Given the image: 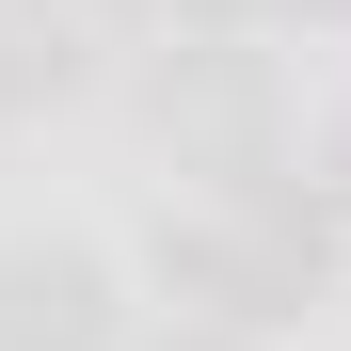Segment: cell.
I'll list each match as a JSON object with an SVG mask.
<instances>
[{
	"mask_svg": "<svg viewBox=\"0 0 351 351\" xmlns=\"http://www.w3.org/2000/svg\"><path fill=\"white\" fill-rule=\"evenodd\" d=\"M0 351H112L96 256H0Z\"/></svg>",
	"mask_w": 351,
	"mask_h": 351,
	"instance_id": "6da1fadb",
	"label": "cell"
},
{
	"mask_svg": "<svg viewBox=\"0 0 351 351\" xmlns=\"http://www.w3.org/2000/svg\"><path fill=\"white\" fill-rule=\"evenodd\" d=\"M160 351H256V335H223V319H192V335H160Z\"/></svg>",
	"mask_w": 351,
	"mask_h": 351,
	"instance_id": "7a4b0ae2",
	"label": "cell"
},
{
	"mask_svg": "<svg viewBox=\"0 0 351 351\" xmlns=\"http://www.w3.org/2000/svg\"><path fill=\"white\" fill-rule=\"evenodd\" d=\"M0 96H16V32H0Z\"/></svg>",
	"mask_w": 351,
	"mask_h": 351,
	"instance_id": "3957f363",
	"label": "cell"
},
{
	"mask_svg": "<svg viewBox=\"0 0 351 351\" xmlns=\"http://www.w3.org/2000/svg\"><path fill=\"white\" fill-rule=\"evenodd\" d=\"M335 160H351V144H335Z\"/></svg>",
	"mask_w": 351,
	"mask_h": 351,
	"instance_id": "277c9868",
	"label": "cell"
}]
</instances>
